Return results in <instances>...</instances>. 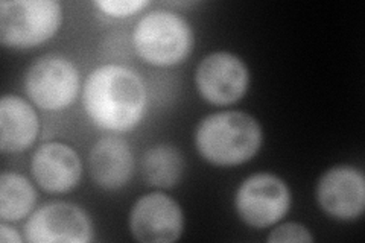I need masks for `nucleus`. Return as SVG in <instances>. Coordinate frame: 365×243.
Instances as JSON below:
<instances>
[{"label": "nucleus", "mask_w": 365, "mask_h": 243, "mask_svg": "<svg viewBox=\"0 0 365 243\" xmlns=\"http://www.w3.org/2000/svg\"><path fill=\"white\" fill-rule=\"evenodd\" d=\"M142 170L145 180L155 187H174L185 172V158L173 145H155L143 155Z\"/></svg>", "instance_id": "nucleus-15"}, {"label": "nucleus", "mask_w": 365, "mask_h": 243, "mask_svg": "<svg viewBox=\"0 0 365 243\" xmlns=\"http://www.w3.org/2000/svg\"><path fill=\"white\" fill-rule=\"evenodd\" d=\"M40 131L38 115L29 103L16 95L0 99V150L23 152L32 146Z\"/></svg>", "instance_id": "nucleus-13"}, {"label": "nucleus", "mask_w": 365, "mask_h": 243, "mask_svg": "<svg viewBox=\"0 0 365 243\" xmlns=\"http://www.w3.org/2000/svg\"><path fill=\"white\" fill-rule=\"evenodd\" d=\"M235 207L247 225L268 228L288 213L291 192L284 181L272 173H256L239 186Z\"/></svg>", "instance_id": "nucleus-6"}, {"label": "nucleus", "mask_w": 365, "mask_h": 243, "mask_svg": "<svg viewBox=\"0 0 365 243\" xmlns=\"http://www.w3.org/2000/svg\"><path fill=\"white\" fill-rule=\"evenodd\" d=\"M0 242H4V243H21L23 239L13 227H9L6 222H2V224H0Z\"/></svg>", "instance_id": "nucleus-18"}, {"label": "nucleus", "mask_w": 365, "mask_h": 243, "mask_svg": "<svg viewBox=\"0 0 365 243\" xmlns=\"http://www.w3.org/2000/svg\"><path fill=\"white\" fill-rule=\"evenodd\" d=\"M37 201V192L20 173L4 172L0 175V219L19 222L25 219Z\"/></svg>", "instance_id": "nucleus-14"}, {"label": "nucleus", "mask_w": 365, "mask_h": 243, "mask_svg": "<svg viewBox=\"0 0 365 243\" xmlns=\"http://www.w3.org/2000/svg\"><path fill=\"white\" fill-rule=\"evenodd\" d=\"M192 29L181 16L168 9L145 14L133 32L134 49L151 66L169 67L185 61L192 49Z\"/></svg>", "instance_id": "nucleus-3"}, {"label": "nucleus", "mask_w": 365, "mask_h": 243, "mask_svg": "<svg viewBox=\"0 0 365 243\" xmlns=\"http://www.w3.org/2000/svg\"><path fill=\"white\" fill-rule=\"evenodd\" d=\"M95 5L104 14L122 19L139 13L140 9L150 5V2H146V0H99V2H95Z\"/></svg>", "instance_id": "nucleus-16"}, {"label": "nucleus", "mask_w": 365, "mask_h": 243, "mask_svg": "<svg viewBox=\"0 0 365 243\" xmlns=\"http://www.w3.org/2000/svg\"><path fill=\"white\" fill-rule=\"evenodd\" d=\"M268 242L271 243H283V242H302V243H312L314 237L311 231L306 227L295 224V222H287L274 228L269 236Z\"/></svg>", "instance_id": "nucleus-17"}, {"label": "nucleus", "mask_w": 365, "mask_h": 243, "mask_svg": "<svg viewBox=\"0 0 365 243\" xmlns=\"http://www.w3.org/2000/svg\"><path fill=\"white\" fill-rule=\"evenodd\" d=\"M34 180L49 193H66L78 186L83 166L76 150L66 143L51 142L40 146L31 161Z\"/></svg>", "instance_id": "nucleus-11"}, {"label": "nucleus", "mask_w": 365, "mask_h": 243, "mask_svg": "<svg viewBox=\"0 0 365 243\" xmlns=\"http://www.w3.org/2000/svg\"><path fill=\"white\" fill-rule=\"evenodd\" d=\"M262 138V128L253 115L221 111L200 122L195 145L200 155L215 166H239L259 152Z\"/></svg>", "instance_id": "nucleus-2"}, {"label": "nucleus", "mask_w": 365, "mask_h": 243, "mask_svg": "<svg viewBox=\"0 0 365 243\" xmlns=\"http://www.w3.org/2000/svg\"><path fill=\"white\" fill-rule=\"evenodd\" d=\"M88 167L91 178L102 189L118 190L127 186L134 170L130 145L116 135L101 138L90 150Z\"/></svg>", "instance_id": "nucleus-12"}, {"label": "nucleus", "mask_w": 365, "mask_h": 243, "mask_svg": "<svg viewBox=\"0 0 365 243\" xmlns=\"http://www.w3.org/2000/svg\"><path fill=\"white\" fill-rule=\"evenodd\" d=\"M322 210L339 221H353L365 208L364 173L353 166H335L324 172L317 186Z\"/></svg>", "instance_id": "nucleus-10"}, {"label": "nucleus", "mask_w": 365, "mask_h": 243, "mask_svg": "<svg viewBox=\"0 0 365 243\" xmlns=\"http://www.w3.org/2000/svg\"><path fill=\"white\" fill-rule=\"evenodd\" d=\"M185 228L181 207L170 196L154 192L137 201L130 213V229L143 243L177 242Z\"/></svg>", "instance_id": "nucleus-9"}, {"label": "nucleus", "mask_w": 365, "mask_h": 243, "mask_svg": "<svg viewBox=\"0 0 365 243\" xmlns=\"http://www.w3.org/2000/svg\"><path fill=\"white\" fill-rule=\"evenodd\" d=\"M25 239L31 243H88L93 239V225L78 205L49 202L31 214Z\"/></svg>", "instance_id": "nucleus-7"}, {"label": "nucleus", "mask_w": 365, "mask_h": 243, "mask_svg": "<svg viewBox=\"0 0 365 243\" xmlns=\"http://www.w3.org/2000/svg\"><path fill=\"white\" fill-rule=\"evenodd\" d=\"M195 84L200 95L213 105H232L245 96L250 72L239 56L230 52H215L200 63Z\"/></svg>", "instance_id": "nucleus-8"}, {"label": "nucleus", "mask_w": 365, "mask_h": 243, "mask_svg": "<svg viewBox=\"0 0 365 243\" xmlns=\"http://www.w3.org/2000/svg\"><path fill=\"white\" fill-rule=\"evenodd\" d=\"M26 93L46 111H60L76 99L79 72L76 66L60 55H44L32 63L25 79Z\"/></svg>", "instance_id": "nucleus-5"}, {"label": "nucleus", "mask_w": 365, "mask_h": 243, "mask_svg": "<svg viewBox=\"0 0 365 243\" xmlns=\"http://www.w3.org/2000/svg\"><path fill=\"white\" fill-rule=\"evenodd\" d=\"M61 20V6L53 0H5L0 2V41L8 48H34L51 40Z\"/></svg>", "instance_id": "nucleus-4"}, {"label": "nucleus", "mask_w": 365, "mask_h": 243, "mask_svg": "<svg viewBox=\"0 0 365 243\" xmlns=\"http://www.w3.org/2000/svg\"><path fill=\"white\" fill-rule=\"evenodd\" d=\"M84 110L101 130L127 133L140 123L146 108V88L131 68L106 64L95 68L83 91Z\"/></svg>", "instance_id": "nucleus-1"}]
</instances>
